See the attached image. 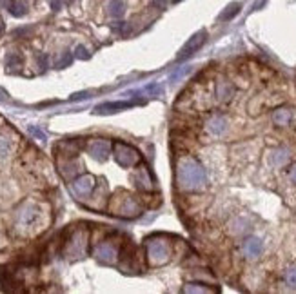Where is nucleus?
<instances>
[{
  "label": "nucleus",
  "mask_w": 296,
  "mask_h": 294,
  "mask_svg": "<svg viewBox=\"0 0 296 294\" xmlns=\"http://www.w3.org/2000/svg\"><path fill=\"white\" fill-rule=\"evenodd\" d=\"M176 184L182 191L195 193L206 185V171L195 158H182L176 167Z\"/></svg>",
  "instance_id": "1"
},
{
  "label": "nucleus",
  "mask_w": 296,
  "mask_h": 294,
  "mask_svg": "<svg viewBox=\"0 0 296 294\" xmlns=\"http://www.w3.org/2000/svg\"><path fill=\"white\" fill-rule=\"evenodd\" d=\"M217 96L218 100H222V102H229L231 96H233V85L229 84L227 80L217 82Z\"/></svg>",
  "instance_id": "16"
},
{
  "label": "nucleus",
  "mask_w": 296,
  "mask_h": 294,
  "mask_svg": "<svg viewBox=\"0 0 296 294\" xmlns=\"http://www.w3.org/2000/svg\"><path fill=\"white\" fill-rule=\"evenodd\" d=\"M71 60H73V57H71V53L66 51V53L62 55V57L59 58V62L55 64V68H59V69L66 68V66H69V64H71Z\"/></svg>",
  "instance_id": "23"
},
{
  "label": "nucleus",
  "mask_w": 296,
  "mask_h": 294,
  "mask_svg": "<svg viewBox=\"0 0 296 294\" xmlns=\"http://www.w3.org/2000/svg\"><path fill=\"white\" fill-rule=\"evenodd\" d=\"M85 98H89V93H87V91H84V93H76V95L71 96V100H85Z\"/></svg>",
  "instance_id": "32"
},
{
  "label": "nucleus",
  "mask_w": 296,
  "mask_h": 294,
  "mask_svg": "<svg viewBox=\"0 0 296 294\" xmlns=\"http://www.w3.org/2000/svg\"><path fill=\"white\" fill-rule=\"evenodd\" d=\"M74 57L80 58V60H89L91 55L84 46H76V48H74Z\"/></svg>",
  "instance_id": "26"
},
{
  "label": "nucleus",
  "mask_w": 296,
  "mask_h": 294,
  "mask_svg": "<svg viewBox=\"0 0 296 294\" xmlns=\"http://www.w3.org/2000/svg\"><path fill=\"white\" fill-rule=\"evenodd\" d=\"M206 38H207V33L204 31V29H200L198 33H195L193 37L187 40V42L184 44V48L180 49V53H178V60H185V58H189V57H193L198 49L204 46V42H206Z\"/></svg>",
  "instance_id": "7"
},
{
  "label": "nucleus",
  "mask_w": 296,
  "mask_h": 294,
  "mask_svg": "<svg viewBox=\"0 0 296 294\" xmlns=\"http://www.w3.org/2000/svg\"><path fill=\"white\" fill-rule=\"evenodd\" d=\"M184 293H211V289L200 287V284H187L184 287Z\"/></svg>",
  "instance_id": "24"
},
{
  "label": "nucleus",
  "mask_w": 296,
  "mask_h": 294,
  "mask_svg": "<svg viewBox=\"0 0 296 294\" xmlns=\"http://www.w3.org/2000/svg\"><path fill=\"white\" fill-rule=\"evenodd\" d=\"M95 184H96V178L93 174H82V176H78V178L71 184V189H73V193L76 196L84 198V196H89L91 193H93Z\"/></svg>",
  "instance_id": "8"
},
{
  "label": "nucleus",
  "mask_w": 296,
  "mask_h": 294,
  "mask_svg": "<svg viewBox=\"0 0 296 294\" xmlns=\"http://www.w3.org/2000/svg\"><path fill=\"white\" fill-rule=\"evenodd\" d=\"M286 282L289 287L296 289V265H293V267H289L286 271Z\"/></svg>",
  "instance_id": "21"
},
{
  "label": "nucleus",
  "mask_w": 296,
  "mask_h": 294,
  "mask_svg": "<svg viewBox=\"0 0 296 294\" xmlns=\"http://www.w3.org/2000/svg\"><path fill=\"white\" fill-rule=\"evenodd\" d=\"M113 154H115V160L118 162V165H122V167L126 169L135 167V165L140 163V152L126 142L113 144Z\"/></svg>",
  "instance_id": "6"
},
{
  "label": "nucleus",
  "mask_w": 296,
  "mask_h": 294,
  "mask_svg": "<svg viewBox=\"0 0 296 294\" xmlns=\"http://www.w3.org/2000/svg\"><path fill=\"white\" fill-rule=\"evenodd\" d=\"M113 29H115V31H120V33H129V26H126L124 22H118V24H115V26H113Z\"/></svg>",
  "instance_id": "30"
},
{
  "label": "nucleus",
  "mask_w": 296,
  "mask_h": 294,
  "mask_svg": "<svg viewBox=\"0 0 296 294\" xmlns=\"http://www.w3.org/2000/svg\"><path fill=\"white\" fill-rule=\"evenodd\" d=\"M93 254H95V258L98 260V262L107 263V265L115 263V262H117V258H118L117 247L113 245V243H109V242L98 243V245L95 247Z\"/></svg>",
  "instance_id": "9"
},
{
  "label": "nucleus",
  "mask_w": 296,
  "mask_h": 294,
  "mask_svg": "<svg viewBox=\"0 0 296 294\" xmlns=\"http://www.w3.org/2000/svg\"><path fill=\"white\" fill-rule=\"evenodd\" d=\"M262 251H264V243H262V240L256 236L247 238L245 243H243V252H245V256L251 258V260L258 258L260 254H262Z\"/></svg>",
  "instance_id": "12"
},
{
  "label": "nucleus",
  "mask_w": 296,
  "mask_h": 294,
  "mask_svg": "<svg viewBox=\"0 0 296 294\" xmlns=\"http://www.w3.org/2000/svg\"><path fill=\"white\" fill-rule=\"evenodd\" d=\"M111 211L113 215L122 216V218H135V216L140 215V202H138L135 196L131 195H117L111 204Z\"/></svg>",
  "instance_id": "4"
},
{
  "label": "nucleus",
  "mask_w": 296,
  "mask_h": 294,
  "mask_svg": "<svg viewBox=\"0 0 296 294\" xmlns=\"http://www.w3.org/2000/svg\"><path fill=\"white\" fill-rule=\"evenodd\" d=\"M9 151V142H7V138L0 137V158H4Z\"/></svg>",
  "instance_id": "28"
},
{
  "label": "nucleus",
  "mask_w": 296,
  "mask_h": 294,
  "mask_svg": "<svg viewBox=\"0 0 296 294\" xmlns=\"http://www.w3.org/2000/svg\"><path fill=\"white\" fill-rule=\"evenodd\" d=\"M5 64H7V68H18L22 64V57L16 55V53H9L7 58H5Z\"/></svg>",
  "instance_id": "22"
},
{
  "label": "nucleus",
  "mask_w": 296,
  "mask_h": 294,
  "mask_svg": "<svg viewBox=\"0 0 296 294\" xmlns=\"http://www.w3.org/2000/svg\"><path fill=\"white\" fill-rule=\"evenodd\" d=\"M51 7H53L55 11H59L60 9V2H59V0H53V2H51Z\"/></svg>",
  "instance_id": "34"
},
{
  "label": "nucleus",
  "mask_w": 296,
  "mask_h": 294,
  "mask_svg": "<svg viewBox=\"0 0 296 294\" xmlns=\"http://www.w3.org/2000/svg\"><path fill=\"white\" fill-rule=\"evenodd\" d=\"M46 225V211L37 202H26L16 213L15 227L22 234H37Z\"/></svg>",
  "instance_id": "2"
},
{
  "label": "nucleus",
  "mask_w": 296,
  "mask_h": 294,
  "mask_svg": "<svg viewBox=\"0 0 296 294\" xmlns=\"http://www.w3.org/2000/svg\"><path fill=\"white\" fill-rule=\"evenodd\" d=\"M5 245V238H4V234L0 232V247H4Z\"/></svg>",
  "instance_id": "36"
},
{
  "label": "nucleus",
  "mask_w": 296,
  "mask_h": 294,
  "mask_svg": "<svg viewBox=\"0 0 296 294\" xmlns=\"http://www.w3.org/2000/svg\"><path fill=\"white\" fill-rule=\"evenodd\" d=\"M146 91H148V93H151V95H162V85L160 84H149L148 87H146Z\"/></svg>",
  "instance_id": "29"
},
{
  "label": "nucleus",
  "mask_w": 296,
  "mask_h": 294,
  "mask_svg": "<svg viewBox=\"0 0 296 294\" xmlns=\"http://www.w3.org/2000/svg\"><path fill=\"white\" fill-rule=\"evenodd\" d=\"M227 129V120L222 115H215L207 120V131L211 135H222Z\"/></svg>",
  "instance_id": "13"
},
{
  "label": "nucleus",
  "mask_w": 296,
  "mask_h": 294,
  "mask_svg": "<svg viewBox=\"0 0 296 294\" xmlns=\"http://www.w3.org/2000/svg\"><path fill=\"white\" fill-rule=\"evenodd\" d=\"M7 11L13 16H24L27 13V4L24 0H11L7 2Z\"/></svg>",
  "instance_id": "17"
},
{
  "label": "nucleus",
  "mask_w": 296,
  "mask_h": 294,
  "mask_svg": "<svg viewBox=\"0 0 296 294\" xmlns=\"http://www.w3.org/2000/svg\"><path fill=\"white\" fill-rule=\"evenodd\" d=\"M173 2H175V4H178V2H180V0H173Z\"/></svg>",
  "instance_id": "37"
},
{
  "label": "nucleus",
  "mask_w": 296,
  "mask_h": 294,
  "mask_svg": "<svg viewBox=\"0 0 296 294\" xmlns=\"http://www.w3.org/2000/svg\"><path fill=\"white\" fill-rule=\"evenodd\" d=\"M146 252H148V262L151 267H162L169 262V243L162 238H151L146 243Z\"/></svg>",
  "instance_id": "3"
},
{
  "label": "nucleus",
  "mask_w": 296,
  "mask_h": 294,
  "mask_svg": "<svg viewBox=\"0 0 296 294\" xmlns=\"http://www.w3.org/2000/svg\"><path fill=\"white\" fill-rule=\"evenodd\" d=\"M135 180H137V185L140 187L142 191H153V178H151V173H149L146 167H140L138 169L137 176H135Z\"/></svg>",
  "instance_id": "14"
},
{
  "label": "nucleus",
  "mask_w": 296,
  "mask_h": 294,
  "mask_svg": "<svg viewBox=\"0 0 296 294\" xmlns=\"http://www.w3.org/2000/svg\"><path fill=\"white\" fill-rule=\"evenodd\" d=\"M151 4H153L154 7H158V9H164L165 4H167V0H151Z\"/></svg>",
  "instance_id": "31"
},
{
  "label": "nucleus",
  "mask_w": 296,
  "mask_h": 294,
  "mask_svg": "<svg viewBox=\"0 0 296 294\" xmlns=\"http://www.w3.org/2000/svg\"><path fill=\"white\" fill-rule=\"evenodd\" d=\"M38 64H40L42 68H46V66H48V55H38Z\"/></svg>",
  "instance_id": "33"
},
{
  "label": "nucleus",
  "mask_w": 296,
  "mask_h": 294,
  "mask_svg": "<svg viewBox=\"0 0 296 294\" xmlns=\"http://www.w3.org/2000/svg\"><path fill=\"white\" fill-rule=\"evenodd\" d=\"M27 131L31 133L35 138H38L40 142H46V135H44L42 129H38V127H35V126H29V127H27Z\"/></svg>",
  "instance_id": "27"
},
{
  "label": "nucleus",
  "mask_w": 296,
  "mask_h": 294,
  "mask_svg": "<svg viewBox=\"0 0 296 294\" xmlns=\"http://www.w3.org/2000/svg\"><path fill=\"white\" fill-rule=\"evenodd\" d=\"M111 142H107V140H104V138H96V140H93V142H89V146H87V151H89V154L95 160H98V162H104V160H107V156H109V152H111Z\"/></svg>",
  "instance_id": "10"
},
{
  "label": "nucleus",
  "mask_w": 296,
  "mask_h": 294,
  "mask_svg": "<svg viewBox=\"0 0 296 294\" xmlns=\"http://www.w3.org/2000/svg\"><path fill=\"white\" fill-rule=\"evenodd\" d=\"M189 71H191L189 66H184V68H180L178 71H175V73L171 74V82H178V80L182 78V76H185V74L189 73Z\"/></svg>",
  "instance_id": "25"
},
{
  "label": "nucleus",
  "mask_w": 296,
  "mask_h": 294,
  "mask_svg": "<svg viewBox=\"0 0 296 294\" xmlns=\"http://www.w3.org/2000/svg\"><path fill=\"white\" fill-rule=\"evenodd\" d=\"M85 247H87V231L85 229H76L66 242V249H64L66 258H69V260L84 258Z\"/></svg>",
  "instance_id": "5"
},
{
  "label": "nucleus",
  "mask_w": 296,
  "mask_h": 294,
  "mask_svg": "<svg viewBox=\"0 0 296 294\" xmlns=\"http://www.w3.org/2000/svg\"><path fill=\"white\" fill-rule=\"evenodd\" d=\"M291 180H293V182H295V184H296V165L291 169Z\"/></svg>",
  "instance_id": "35"
},
{
  "label": "nucleus",
  "mask_w": 296,
  "mask_h": 294,
  "mask_svg": "<svg viewBox=\"0 0 296 294\" xmlns=\"http://www.w3.org/2000/svg\"><path fill=\"white\" fill-rule=\"evenodd\" d=\"M124 13H126L124 0H111V2H109V15L115 16V18H120Z\"/></svg>",
  "instance_id": "20"
},
{
  "label": "nucleus",
  "mask_w": 296,
  "mask_h": 294,
  "mask_svg": "<svg viewBox=\"0 0 296 294\" xmlns=\"http://www.w3.org/2000/svg\"><path fill=\"white\" fill-rule=\"evenodd\" d=\"M293 118V113L289 109H276L275 113H273V122H275L276 126H287L289 122H291Z\"/></svg>",
  "instance_id": "18"
},
{
  "label": "nucleus",
  "mask_w": 296,
  "mask_h": 294,
  "mask_svg": "<svg viewBox=\"0 0 296 294\" xmlns=\"http://www.w3.org/2000/svg\"><path fill=\"white\" fill-rule=\"evenodd\" d=\"M135 102H106V104H100L95 107L96 115H107V113H117V111H124L133 107Z\"/></svg>",
  "instance_id": "11"
},
{
  "label": "nucleus",
  "mask_w": 296,
  "mask_h": 294,
  "mask_svg": "<svg viewBox=\"0 0 296 294\" xmlns=\"http://www.w3.org/2000/svg\"><path fill=\"white\" fill-rule=\"evenodd\" d=\"M289 160V151H287L286 147H280V149H275V151L271 152L269 156V163L273 167H280L284 163Z\"/></svg>",
  "instance_id": "15"
},
{
  "label": "nucleus",
  "mask_w": 296,
  "mask_h": 294,
  "mask_svg": "<svg viewBox=\"0 0 296 294\" xmlns=\"http://www.w3.org/2000/svg\"><path fill=\"white\" fill-rule=\"evenodd\" d=\"M240 7H242V5L238 4V2H233V4H229L227 7H225V9H223L222 13H220V20L225 22V20H231V18H234V16H236L238 13H240Z\"/></svg>",
  "instance_id": "19"
}]
</instances>
